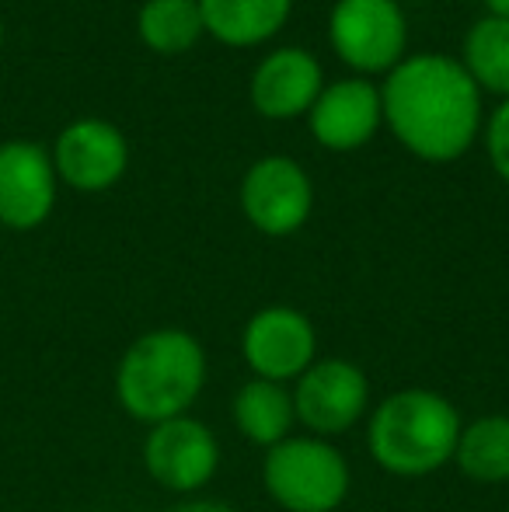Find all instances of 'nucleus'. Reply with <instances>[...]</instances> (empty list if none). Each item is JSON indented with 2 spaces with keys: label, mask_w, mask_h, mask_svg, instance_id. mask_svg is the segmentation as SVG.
<instances>
[{
  "label": "nucleus",
  "mask_w": 509,
  "mask_h": 512,
  "mask_svg": "<svg viewBox=\"0 0 509 512\" xmlns=\"http://www.w3.org/2000/svg\"><path fill=\"white\" fill-rule=\"evenodd\" d=\"M203 28L217 42L248 49L272 39L286 25L293 0H199Z\"/></svg>",
  "instance_id": "14"
},
{
  "label": "nucleus",
  "mask_w": 509,
  "mask_h": 512,
  "mask_svg": "<svg viewBox=\"0 0 509 512\" xmlns=\"http://www.w3.org/2000/svg\"><path fill=\"white\" fill-rule=\"evenodd\" d=\"M485 150H489V161L496 168V175L509 182V98L489 115V126H485Z\"/></svg>",
  "instance_id": "19"
},
{
  "label": "nucleus",
  "mask_w": 509,
  "mask_h": 512,
  "mask_svg": "<svg viewBox=\"0 0 509 512\" xmlns=\"http://www.w3.org/2000/svg\"><path fill=\"white\" fill-rule=\"evenodd\" d=\"M241 209L248 223L269 237L297 234L314 209V189L307 171L283 154L262 157L241 182Z\"/></svg>",
  "instance_id": "9"
},
{
  "label": "nucleus",
  "mask_w": 509,
  "mask_h": 512,
  "mask_svg": "<svg viewBox=\"0 0 509 512\" xmlns=\"http://www.w3.org/2000/svg\"><path fill=\"white\" fill-rule=\"evenodd\" d=\"M136 32L143 46L161 56L189 53L206 32L199 0H147L136 14Z\"/></svg>",
  "instance_id": "17"
},
{
  "label": "nucleus",
  "mask_w": 509,
  "mask_h": 512,
  "mask_svg": "<svg viewBox=\"0 0 509 512\" xmlns=\"http://www.w3.org/2000/svg\"><path fill=\"white\" fill-rule=\"evenodd\" d=\"M461 415L429 387H405L387 394L367 422L370 457L398 478H426L454 460Z\"/></svg>",
  "instance_id": "3"
},
{
  "label": "nucleus",
  "mask_w": 509,
  "mask_h": 512,
  "mask_svg": "<svg viewBox=\"0 0 509 512\" xmlns=\"http://www.w3.org/2000/svg\"><path fill=\"white\" fill-rule=\"evenodd\" d=\"M321 88H325L321 63L307 49L290 46L276 49L258 63L248 95H252L255 112L265 119H297L311 112Z\"/></svg>",
  "instance_id": "13"
},
{
  "label": "nucleus",
  "mask_w": 509,
  "mask_h": 512,
  "mask_svg": "<svg viewBox=\"0 0 509 512\" xmlns=\"http://www.w3.org/2000/svg\"><path fill=\"white\" fill-rule=\"evenodd\" d=\"M328 42L356 74H391L405 60V11L398 0H339L328 18Z\"/></svg>",
  "instance_id": "5"
},
{
  "label": "nucleus",
  "mask_w": 509,
  "mask_h": 512,
  "mask_svg": "<svg viewBox=\"0 0 509 512\" xmlns=\"http://www.w3.org/2000/svg\"><path fill=\"white\" fill-rule=\"evenodd\" d=\"M293 384L297 422L318 439L349 432L370 408L367 373L349 359H314Z\"/></svg>",
  "instance_id": "6"
},
{
  "label": "nucleus",
  "mask_w": 509,
  "mask_h": 512,
  "mask_svg": "<svg viewBox=\"0 0 509 512\" xmlns=\"http://www.w3.org/2000/svg\"><path fill=\"white\" fill-rule=\"evenodd\" d=\"M381 108L401 147L429 164L464 157L482 133V91L443 53L405 56L384 77Z\"/></svg>",
  "instance_id": "1"
},
{
  "label": "nucleus",
  "mask_w": 509,
  "mask_h": 512,
  "mask_svg": "<svg viewBox=\"0 0 509 512\" xmlns=\"http://www.w3.org/2000/svg\"><path fill=\"white\" fill-rule=\"evenodd\" d=\"M129 147L119 126L105 119H77L60 133L53 150L56 178L77 192H105L126 175Z\"/></svg>",
  "instance_id": "10"
},
{
  "label": "nucleus",
  "mask_w": 509,
  "mask_h": 512,
  "mask_svg": "<svg viewBox=\"0 0 509 512\" xmlns=\"http://www.w3.org/2000/svg\"><path fill=\"white\" fill-rule=\"evenodd\" d=\"M492 18H509V0H485Z\"/></svg>",
  "instance_id": "21"
},
{
  "label": "nucleus",
  "mask_w": 509,
  "mask_h": 512,
  "mask_svg": "<svg viewBox=\"0 0 509 512\" xmlns=\"http://www.w3.org/2000/svg\"><path fill=\"white\" fill-rule=\"evenodd\" d=\"M307 119H311V136L325 150H339V154L356 150L374 140L377 126L384 122L381 88H374L367 77L335 81L321 88Z\"/></svg>",
  "instance_id": "12"
},
{
  "label": "nucleus",
  "mask_w": 509,
  "mask_h": 512,
  "mask_svg": "<svg viewBox=\"0 0 509 512\" xmlns=\"http://www.w3.org/2000/svg\"><path fill=\"white\" fill-rule=\"evenodd\" d=\"M56 206L53 157L28 140L0 147V223L11 230H35Z\"/></svg>",
  "instance_id": "11"
},
{
  "label": "nucleus",
  "mask_w": 509,
  "mask_h": 512,
  "mask_svg": "<svg viewBox=\"0 0 509 512\" xmlns=\"http://www.w3.org/2000/svg\"><path fill=\"white\" fill-rule=\"evenodd\" d=\"M241 356L258 380L290 384L318 359V331L297 307H262L245 324Z\"/></svg>",
  "instance_id": "8"
},
{
  "label": "nucleus",
  "mask_w": 509,
  "mask_h": 512,
  "mask_svg": "<svg viewBox=\"0 0 509 512\" xmlns=\"http://www.w3.org/2000/svg\"><path fill=\"white\" fill-rule=\"evenodd\" d=\"M143 467L161 488L178 495H192L206 488V481L220 467V443L203 422L192 415H178L150 425L143 439Z\"/></svg>",
  "instance_id": "7"
},
{
  "label": "nucleus",
  "mask_w": 509,
  "mask_h": 512,
  "mask_svg": "<svg viewBox=\"0 0 509 512\" xmlns=\"http://www.w3.org/2000/svg\"><path fill=\"white\" fill-rule=\"evenodd\" d=\"M0 42H4V21H0Z\"/></svg>",
  "instance_id": "22"
},
{
  "label": "nucleus",
  "mask_w": 509,
  "mask_h": 512,
  "mask_svg": "<svg viewBox=\"0 0 509 512\" xmlns=\"http://www.w3.org/2000/svg\"><path fill=\"white\" fill-rule=\"evenodd\" d=\"M168 512H238V509L220 499H189V502H178V506Z\"/></svg>",
  "instance_id": "20"
},
{
  "label": "nucleus",
  "mask_w": 509,
  "mask_h": 512,
  "mask_svg": "<svg viewBox=\"0 0 509 512\" xmlns=\"http://www.w3.org/2000/svg\"><path fill=\"white\" fill-rule=\"evenodd\" d=\"M262 481L286 512H335L349 495V464L328 439L290 436L265 450Z\"/></svg>",
  "instance_id": "4"
},
{
  "label": "nucleus",
  "mask_w": 509,
  "mask_h": 512,
  "mask_svg": "<svg viewBox=\"0 0 509 512\" xmlns=\"http://www.w3.org/2000/svg\"><path fill=\"white\" fill-rule=\"evenodd\" d=\"M464 70L478 91L509 98V18H482L464 39Z\"/></svg>",
  "instance_id": "18"
},
{
  "label": "nucleus",
  "mask_w": 509,
  "mask_h": 512,
  "mask_svg": "<svg viewBox=\"0 0 509 512\" xmlns=\"http://www.w3.org/2000/svg\"><path fill=\"white\" fill-rule=\"evenodd\" d=\"M234 425L241 429V436L255 446L272 450L276 443L293 436V425H297V411H293V394L286 391V384H272V380L252 377L238 394H234L231 405Z\"/></svg>",
  "instance_id": "15"
},
{
  "label": "nucleus",
  "mask_w": 509,
  "mask_h": 512,
  "mask_svg": "<svg viewBox=\"0 0 509 512\" xmlns=\"http://www.w3.org/2000/svg\"><path fill=\"white\" fill-rule=\"evenodd\" d=\"M206 384V352L182 328H157L123 352L116 370V398L136 422H168L189 415Z\"/></svg>",
  "instance_id": "2"
},
{
  "label": "nucleus",
  "mask_w": 509,
  "mask_h": 512,
  "mask_svg": "<svg viewBox=\"0 0 509 512\" xmlns=\"http://www.w3.org/2000/svg\"><path fill=\"white\" fill-rule=\"evenodd\" d=\"M454 460L464 478L478 485H506L509 481V415H482L461 425Z\"/></svg>",
  "instance_id": "16"
}]
</instances>
